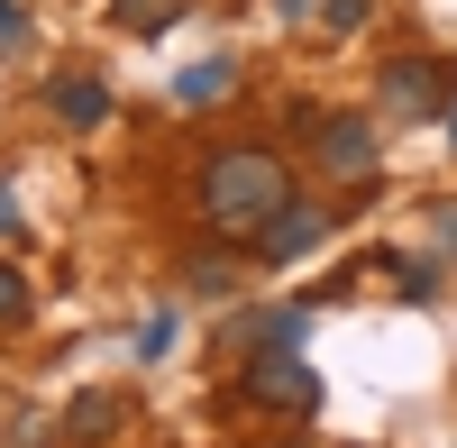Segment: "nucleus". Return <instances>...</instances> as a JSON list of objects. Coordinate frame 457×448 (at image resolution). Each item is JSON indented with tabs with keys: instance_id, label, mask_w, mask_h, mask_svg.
Returning a JSON list of instances; mask_svg holds the SVG:
<instances>
[{
	"instance_id": "1",
	"label": "nucleus",
	"mask_w": 457,
	"mask_h": 448,
	"mask_svg": "<svg viewBox=\"0 0 457 448\" xmlns=\"http://www.w3.org/2000/svg\"><path fill=\"white\" fill-rule=\"evenodd\" d=\"M284 202H293V174H284L275 146H220L202 165V220L220 238H256Z\"/></svg>"
},
{
	"instance_id": "2",
	"label": "nucleus",
	"mask_w": 457,
	"mask_h": 448,
	"mask_svg": "<svg viewBox=\"0 0 457 448\" xmlns=\"http://www.w3.org/2000/svg\"><path fill=\"white\" fill-rule=\"evenodd\" d=\"M247 402L256 412H320V366L302 348H275V357H247Z\"/></svg>"
},
{
	"instance_id": "3",
	"label": "nucleus",
	"mask_w": 457,
	"mask_h": 448,
	"mask_svg": "<svg viewBox=\"0 0 457 448\" xmlns=\"http://www.w3.org/2000/svg\"><path fill=\"white\" fill-rule=\"evenodd\" d=\"M320 238H329V211H320V202H284V211L256 229V256H265V266H293V256H312Z\"/></svg>"
},
{
	"instance_id": "4",
	"label": "nucleus",
	"mask_w": 457,
	"mask_h": 448,
	"mask_svg": "<svg viewBox=\"0 0 457 448\" xmlns=\"http://www.w3.org/2000/svg\"><path fill=\"white\" fill-rule=\"evenodd\" d=\"M320 165L338 183H366L375 174V129L366 120H320Z\"/></svg>"
},
{
	"instance_id": "5",
	"label": "nucleus",
	"mask_w": 457,
	"mask_h": 448,
	"mask_svg": "<svg viewBox=\"0 0 457 448\" xmlns=\"http://www.w3.org/2000/svg\"><path fill=\"white\" fill-rule=\"evenodd\" d=\"M46 110H55L64 129H101V120H110V83H101V73H55V83H46Z\"/></svg>"
},
{
	"instance_id": "6",
	"label": "nucleus",
	"mask_w": 457,
	"mask_h": 448,
	"mask_svg": "<svg viewBox=\"0 0 457 448\" xmlns=\"http://www.w3.org/2000/svg\"><path fill=\"white\" fill-rule=\"evenodd\" d=\"M302 329H312V303H275V311H247L238 320V348L247 357H275V348H302Z\"/></svg>"
},
{
	"instance_id": "7",
	"label": "nucleus",
	"mask_w": 457,
	"mask_h": 448,
	"mask_svg": "<svg viewBox=\"0 0 457 448\" xmlns=\"http://www.w3.org/2000/svg\"><path fill=\"white\" fill-rule=\"evenodd\" d=\"M385 110H394V120H421V110H439V64H421V55L385 64Z\"/></svg>"
},
{
	"instance_id": "8",
	"label": "nucleus",
	"mask_w": 457,
	"mask_h": 448,
	"mask_svg": "<svg viewBox=\"0 0 457 448\" xmlns=\"http://www.w3.org/2000/svg\"><path fill=\"white\" fill-rule=\"evenodd\" d=\"M55 430H64V448H101L110 430H120V402H110V394H73Z\"/></svg>"
},
{
	"instance_id": "9",
	"label": "nucleus",
	"mask_w": 457,
	"mask_h": 448,
	"mask_svg": "<svg viewBox=\"0 0 457 448\" xmlns=\"http://www.w3.org/2000/svg\"><path fill=\"white\" fill-rule=\"evenodd\" d=\"M228 83H238V64H228V55H211V64H193V73L174 83V101H183V110H211Z\"/></svg>"
},
{
	"instance_id": "10",
	"label": "nucleus",
	"mask_w": 457,
	"mask_h": 448,
	"mask_svg": "<svg viewBox=\"0 0 457 448\" xmlns=\"http://www.w3.org/2000/svg\"><path fill=\"white\" fill-rule=\"evenodd\" d=\"M174 19H183V0H120V28L129 37H165Z\"/></svg>"
},
{
	"instance_id": "11",
	"label": "nucleus",
	"mask_w": 457,
	"mask_h": 448,
	"mask_svg": "<svg viewBox=\"0 0 457 448\" xmlns=\"http://www.w3.org/2000/svg\"><path fill=\"white\" fill-rule=\"evenodd\" d=\"M183 275H193L202 293H238V266H220V256H193V266H183Z\"/></svg>"
},
{
	"instance_id": "12",
	"label": "nucleus",
	"mask_w": 457,
	"mask_h": 448,
	"mask_svg": "<svg viewBox=\"0 0 457 448\" xmlns=\"http://www.w3.org/2000/svg\"><path fill=\"white\" fill-rule=\"evenodd\" d=\"M0 320H28V275L0 266Z\"/></svg>"
},
{
	"instance_id": "13",
	"label": "nucleus",
	"mask_w": 457,
	"mask_h": 448,
	"mask_svg": "<svg viewBox=\"0 0 457 448\" xmlns=\"http://www.w3.org/2000/svg\"><path fill=\"white\" fill-rule=\"evenodd\" d=\"M165 348H174V311H156V320L137 329V357H165Z\"/></svg>"
},
{
	"instance_id": "14",
	"label": "nucleus",
	"mask_w": 457,
	"mask_h": 448,
	"mask_svg": "<svg viewBox=\"0 0 457 448\" xmlns=\"http://www.w3.org/2000/svg\"><path fill=\"white\" fill-rule=\"evenodd\" d=\"M0 46H28V10L19 0H0Z\"/></svg>"
},
{
	"instance_id": "15",
	"label": "nucleus",
	"mask_w": 457,
	"mask_h": 448,
	"mask_svg": "<svg viewBox=\"0 0 457 448\" xmlns=\"http://www.w3.org/2000/svg\"><path fill=\"white\" fill-rule=\"evenodd\" d=\"M320 19H329V37H348V28L366 19V0H329V10H320Z\"/></svg>"
},
{
	"instance_id": "16",
	"label": "nucleus",
	"mask_w": 457,
	"mask_h": 448,
	"mask_svg": "<svg viewBox=\"0 0 457 448\" xmlns=\"http://www.w3.org/2000/svg\"><path fill=\"white\" fill-rule=\"evenodd\" d=\"M19 229H28V220H19V193L0 183V238H19Z\"/></svg>"
},
{
	"instance_id": "17",
	"label": "nucleus",
	"mask_w": 457,
	"mask_h": 448,
	"mask_svg": "<svg viewBox=\"0 0 457 448\" xmlns=\"http://www.w3.org/2000/svg\"><path fill=\"white\" fill-rule=\"evenodd\" d=\"M439 238H448V247H457V202H448V211H439Z\"/></svg>"
},
{
	"instance_id": "18",
	"label": "nucleus",
	"mask_w": 457,
	"mask_h": 448,
	"mask_svg": "<svg viewBox=\"0 0 457 448\" xmlns=\"http://www.w3.org/2000/svg\"><path fill=\"white\" fill-rule=\"evenodd\" d=\"M448 137H457V101H448Z\"/></svg>"
}]
</instances>
